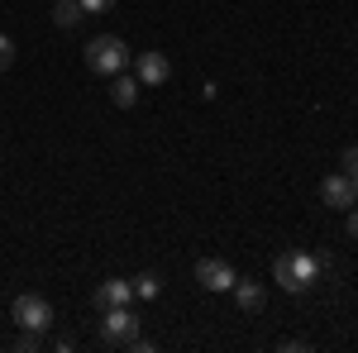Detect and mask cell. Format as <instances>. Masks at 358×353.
Here are the masks:
<instances>
[{
	"label": "cell",
	"mask_w": 358,
	"mask_h": 353,
	"mask_svg": "<svg viewBox=\"0 0 358 353\" xmlns=\"http://www.w3.org/2000/svg\"><path fill=\"white\" fill-rule=\"evenodd\" d=\"M273 282L282 287V291H292V296L310 291V287L320 282V253H306V248H287V253H277Z\"/></svg>",
	"instance_id": "obj_1"
},
{
	"label": "cell",
	"mask_w": 358,
	"mask_h": 353,
	"mask_svg": "<svg viewBox=\"0 0 358 353\" xmlns=\"http://www.w3.org/2000/svg\"><path fill=\"white\" fill-rule=\"evenodd\" d=\"M124 62H129V48H124V38H115V34H96V38L86 43V67L101 72V77H120Z\"/></svg>",
	"instance_id": "obj_2"
},
{
	"label": "cell",
	"mask_w": 358,
	"mask_h": 353,
	"mask_svg": "<svg viewBox=\"0 0 358 353\" xmlns=\"http://www.w3.org/2000/svg\"><path fill=\"white\" fill-rule=\"evenodd\" d=\"M101 339L115 344V349H129L138 339V315L129 305H110V310H101Z\"/></svg>",
	"instance_id": "obj_3"
},
{
	"label": "cell",
	"mask_w": 358,
	"mask_h": 353,
	"mask_svg": "<svg viewBox=\"0 0 358 353\" xmlns=\"http://www.w3.org/2000/svg\"><path fill=\"white\" fill-rule=\"evenodd\" d=\"M15 320L24 329H34V334H48L53 329V305L38 296V291H24V296L15 301Z\"/></svg>",
	"instance_id": "obj_4"
},
{
	"label": "cell",
	"mask_w": 358,
	"mask_h": 353,
	"mask_svg": "<svg viewBox=\"0 0 358 353\" xmlns=\"http://www.w3.org/2000/svg\"><path fill=\"white\" fill-rule=\"evenodd\" d=\"M134 77H138V86H163L167 77H172V62H167V53H158V48L138 53V57H134Z\"/></svg>",
	"instance_id": "obj_5"
},
{
	"label": "cell",
	"mask_w": 358,
	"mask_h": 353,
	"mask_svg": "<svg viewBox=\"0 0 358 353\" xmlns=\"http://www.w3.org/2000/svg\"><path fill=\"white\" fill-rule=\"evenodd\" d=\"M234 277H239V272L229 268L224 258H201V263H196V282H201L206 291H229Z\"/></svg>",
	"instance_id": "obj_6"
},
{
	"label": "cell",
	"mask_w": 358,
	"mask_h": 353,
	"mask_svg": "<svg viewBox=\"0 0 358 353\" xmlns=\"http://www.w3.org/2000/svg\"><path fill=\"white\" fill-rule=\"evenodd\" d=\"M320 201H325L330 210H349V206H358V191L344 172H330V177L320 182Z\"/></svg>",
	"instance_id": "obj_7"
},
{
	"label": "cell",
	"mask_w": 358,
	"mask_h": 353,
	"mask_svg": "<svg viewBox=\"0 0 358 353\" xmlns=\"http://www.w3.org/2000/svg\"><path fill=\"white\" fill-rule=\"evenodd\" d=\"M96 305H101V310H110V305H129V301H134V282H124V277H110V282H101V287H96Z\"/></svg>",
	"instance_id": "obj_8"
},
{
	"label": "cell",
	"mask_w": 358,
	"mask_h": 353,
	"mask_svg": "<svg viewBox=\"0 0 358 353\" xmlns=\"http://www.w3.org/2000/svg\"><path fill=\"white\" fill-rule=\"evenodd\" d=\"M234 301H239V310L244 315H258L263 310V301H268V291H263V282H253V277H234Z\"/></svg>",
	"instance_id": "obj_9"
},
{
	"label": "cell",
	"mask_w": 358,
	"mask_h": 353,
	"mask_svg": "<svg viewBox=\"0 0 358 353\" xmlns=\"http://www.w3.org/2000/svg\"><path fill=\"white\" fill-rule=\"evenodd\" d=\"M110 82H115L110 96H115V106H120V110H129L138 101V91H143V86H138V77H124V72H120V77H110Z\"/></svg>",
	"instance_id": "obj_10"
},
{
	"label": "cell",
	"mask_w": 358,
	"mask_h": 353,
	"mask_svg": "<svg viewBox=\"0 0 358 353\" xmlns=\"http://www.w3.org/2000/svg\"><path fill=\"white\" fill-rule=\"evenodd\" d=\"M77 20H86L77 0H57V5H53V24H57V29H72Z\"/></svg>",
	"instance_id": "obj_11"
},
{
	"label": "cell",
	"mask_w": 358,
	"mask_h": 353,
	"mask_svg": "<svg viewBox=\"0 0 358 353\" xmlns=\"http://www.w3.org/2000/svg\"><path fill=\"white\" fill-rule=\"evenodd\" d=\"M158 291H163V277H158V272H138L134 277V296L138 301H153Z\"/></svg>",
	"instance_id": "obj_12"
},
{
	"label": "cell",
	"mask_w": 358,
	"mask_h": 353,
	"mask_svg": "<svg viewBox=\"0 0 358 353\" xmlns=\"http://www.w3.org/2000/svg\"><path fill=\"white\" fill-rule=\"evenodd\" d=\"M344 177L358 182V148H344Z\"/></svg>",
	"instance_id": "obj_13"
},
{
	"label": "cell",
	"mask_w": 358,
	"mask_h": 353,
	"mask_svg": "<svg viewBox=\"0 0 358 353\" xmlns=\"http://www.w3.org/2000/svg\"><path fill=\"white\" fill-rule=\"evenodd\" d=\"M10 62H15V38H5V34H0V72H5Z\"/></svg>",
	"instance_id": "obj_14"
},
{
	"label": "cell",
	"mask_w": 358,
	"mask_h": 353,
	"mask_svg": "<svg viewBox=\"0 0 358 353\" xmlns=\"http://www.w3.org/2000/svg\"><path fill=\"white\" fill-rule=\"evenodd\" d=\"M77 5H82V15H106L115 0H77Z\"/></svg>",
	"instance_id": "obj_15"
},
{
	"label": "cell",
	"mask_w": 358,
	"mask_h": 353,
	"mask_svg": "<svg viewBox=\"0 0 358 353\" xmlns=\"http://www.w3.org/2000/svg\"><path fill=\"white\" fill-rule=\"evenodd\" d=\"M344 229H349V234L358 239V210H349V219H344Z\"/></svg>",
	"instance_id": "obj_16"
},
{
	"label": "cell",
	"mask_w": 358,
	"mask_h": 353,
	"mask_svg": "<svg viewBox=\"0 0 358 353\" xmlns=\"http://www.w3.org/2000/svg\"><path fill=\"white\" fill-rule=\"evenodd\" d=\"M354 191H358V182H354Z\"/></svg>",
	"instance_id": "obj_17"
}]
</instances>
